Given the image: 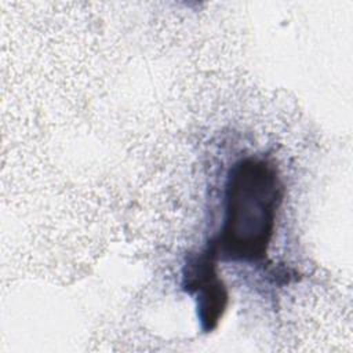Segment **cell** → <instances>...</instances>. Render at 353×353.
<instances>
[{
	"mask_svg": "<svg viewBox=\"0 0 353 353\" xmlns=\"http://www.w3.org/2000/svg\"><path fill=\"white\" fill-rule=\"evenodd\" d=\"M283 197L284 186L273 161L259 156L236 161L226 181L222 228L207 244L216 259L262 261L273 237Z\"/></svg>",
	"mask_w": 353,
	"mask_h": 353,
	"instance_id": "obj_1",
	"label": "cell"
},
{
	"mask_svg": "<svg viewBox=\"0 0 353 353\" xmlns=\"http://www.w3.org/2000/svg\"><path fill=\"white\" fill-rule=\"evenodd\" d=\"M182 274V288L194 295L201 330L212 331L228 305V291L216 272V256L208 247L190 254Z\"/></svg>",
	"mask_w": 353,
	"mask_h": 353,
	"instance_id": "obj_2",
	"label": "cell"
}]
</instances>
